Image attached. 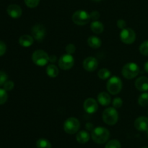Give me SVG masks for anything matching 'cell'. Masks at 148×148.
<instances>
[{
  "instance_id": "6da1fadb",
  "label": "cell",
  "mask_w": 148,
  "mask_h": 148,
  "mask_svg": "<svg viewBox=\"0 0 148 148\" xmlns=\"http://www.w3.org/2000/svg\"><path fill=\"white\" fill-rule=\"evenodd\" d=\"M92 139L97 144H104L108 140L110 137V132L107 129L101 126L95 128L91 133Z\"/></svg>"
},
{
  "instance_id": "7a4b0ae2",
  "label": "cell",
  "mask_w": 148,
  "mask_h": 148,
  "mask_svg": "<svg viewBox=\"0 0 148 148\" xmlns=\"http://www.w3.org/2000/svg\"><path fill=\"white\" fill-rule=\"evenodd\" d=\"M103 120L109 126H114L119 120V113L117 110L113 107H108L103 112Z\"/></svg>"
},
{
  "instance_id": "3957f363",
  "label": "cell",
  "mask_w": 148,
  "mask_h": 148,
  "mask_svg": "<svg viewBox=\"0 0 148 148\" xmlns=\"http://www.w3.org/2000/svg\"><path fill=\"white\" fill-rule=\"evenodd\" d=\"M139 73H140V67L134 62H128L124 65L121 70L123 76L129 80L135 78Z\"/></svg>"
},
{
  "instance_id": "277c9868",
  "label": "cell",
  "mask_w": 148,
  "mask_h": 148,
  "mask_svg": "<svg viewBox=\"0 0 148 148\" xmlns=\"http://www.w3.org/2000/svg\"><path fill=\"white\" fill-rule=\"evenodd\" d=\"M122 81L118 76H113L108 81L106 88L108 92L111 94H119L122 89Z\"/></svg>"
},
{
  "instance_id": "5b68a950",
  "label": "cell",
  "mask_w": 148,
  "mask_h": 148,
  "mask_svg": "<svg viewBox=\"0 0 148 148\" xmlns=\"http://www.w3.org/2000/svg\"><path fill=\"white\" fill-rule=\"evenodd\" d=\"M32 60L38 66H44L49 62V55L43 49H37L32 55Z\"/></svg>"
},
{
  "instance_id": "8992f818",
  "label": "cell",
  "mask_w": 148,
  "mask_h": 148,
  "mask_svg": "<svg viewBox=\"0 0 148 148\" xmlns=\"http://www.w3.org/2000/svg\"><path fill=\"white\" fill-rule=\"evenodd\" d=\"M80 123L76 118L71 117L66 119L64 123V130L66 133L74 134L79 131Z\"/></svg>"
},
{
  "instance_id": "52a82bcc",
  "label": "cell",
  "mask_w": 148,
  "mask_h": 148,
  "mask_svg": "<svg viewBox=\"0 0 148 148\" xmlns=\"http://www.w3.org/2000/svg\"><path fill=\"white\" fill-rule=\"evenodd\" d=\"M90 20V16L86 11L82 10H77L72 15V21L77 26H85Z\"/></svg>"
},
{
  "instance_id": "ba28073f",
  "label": "cell",
  "mask_w": 148,
  "mask_h": 148,
  "mask_svg": "<svg viewBox=\"0 0 148 148\" xmlns=\"http://www.w3.org/2000/svg\"><path fill=\"white\" fill-rule=\"evenodd\" d=\"M120 39L125 44H132L136 40V33L134 30L130 28H125L120 32Z\"/></svg>"
},
{
  "instance_id": "9c48e42d",
  "label": "cell",
  "mask_w": 148,
  "mask_h": 148,
  "mask_svg": "<svg viewBox=\"0 0 148 148\" xmlns=\"http://www.w3.org/2000/svg\"><path fill=\"white\" fill-rule=\"evenodd\" d=\"M75 65V59L72 55L65 54L61 56L59 59V67L62 70L67 71L71 69Z\"/></svg>"
},
{
  "instance_id": "30bf717a",
  "label": "cell",
  "mask_w": 148,
  "mask_h": 148,
  "mask_svg": "<svg viewBox=\"0 0 148 148\" xmlns=\"http://www.w3.org/2000/svg\"><path fill=\"white\" fill-rule=\"evenodd\" d=\"M31 33L34 40L37 41L38 42H41L45 38V36H46V28L42 24L35 25L32 28Z\"/></svg>"
},
{
  "instance_id": "8fae6325",
  "label": "cell",
  "mask_w": 148,
  "mask_h": 148,
  "mask_svg": "<svg viewBox=\"0 0 148 148\" xmlns=\"http://www.w3.org/2000/svg\"><path fill=\"white\" fill-rule=\"evenodd\" d=\"M83 107L85 112H87L89 114H92L98 110V104L95 99L88 98L84 102Z\"/></svg>"
},
{
  "instance_id": "7c38bea8",
  "label": "cell",
  "mask_w": 148,
  "mask_h": 148,
  "mask_svg": "<svg viewBox=\"0 0 148 148\" xmlns=\"http://www.w3.org/2000/svg\"><path fill=\"white\" fill-rule=\"evenodd\" d=\"M98 66V62L93 57H88L83 61V68L85 71L92 72L95 71Z\"/></svg>"
},
{
  "instance_id": "4fadbf2b",
  "label": "cell",
  "mask_w": 148,
  "mask_h": 148,
  "mask_svg": "<svg viewBox=\"0 0 148 148\" xmlns=\"http://www.w3.org/2000/svg\"><path fill=\"white\" fill-rule=\"evenodd\" d=\"M134 127L140 131H148V118L145 116H140L134 121Z\"/></svg>"
},
{
  "instance_id": "5bb4252c",
  "label": "cell",
  "mask_w": 148,
  "mask_h": 148,
  "mask_svg": "<svg viewBox=\"0 0 148 148\" xmlns=\"http://www.w3.org/2000/svg\"><path fill=\"white\" fill-rule=\"evenodd\" d=\"M7 14L12 18H19L23 14V10L21 7L17 4H10L7 9Z\"/></svg>"
},
{
  "instance_id": "9a60e30c",
  "label": "cell",
  "mask_w": 148,
  "mask_h": 148,
  "mask_svg": "<svg viewBox=\"0 0 148 148\" xmlns=\"http://www.w3.org/2000/svg\"><path fill=\"white\" fill-rule=\"evenodd\" d=\"M135 87L140 91H148V78L146 76H141L135 81Z\"/></svg>"
},
{
  "instance_id": "2e32d148",
  "label": "cell",
  "mask_w": 148,
  "mask_h": 148,
  "mask_svg": "<svg viewBox=\"0 0 148 148\" xmlns=\"http://www.w3.org/2000/svg\"><path fill=\"white\" fill-rule=\"evenodd\" d=\"M33 42H34V39L33 36L27 34L23 35L19 39V44L23 47H29L32 46Z\"/></svg>"
},
{
  "instance_id": "e0dca14e",
  "label": "cell",
  "mask_w": 148,
  "mask_h": 148,
  "mask_svg": "<svg viewBox=\"0 0 148 148\" xmlns=\"http://www.w3.org/2000/svg\"><path fill=\"white\" fill-rule=\"evenodd\" d=\"M111 96L107 92H101L98 95V102L103 106H107L111 103Z\"/></svg>"
},
{
  "instance_id": "ac0fdd59",
  "label": "cell",
  "mask_w": 148,
  "mask_h": 148,
  "mask_svg": "<svg viewBox=\"0 0 148 148\" xmlns=\"http://www.w3.org/2000/svg\"><path fill=\"white\" fill-rule=\"evenodd\" d=\"M90 29L95 34H101L104 30V26L101 22L94 20L90 23Z\"/></svg>"
},
{
  "instance_id": "d6986e66",
  "label": "cell",
  "mask_w": 148,
  "mask_h": 148,
  "mask_svg": "<svg viewBox=\"0 0 148 148\" xmlns=\"http://www.w3.org/2000/svg\"><path fill=\"white\" fill-rule=\"evenodd\" d=\"M90 139L89 133L86 131H78L76 135V139L79 143L80 144H85L88 142Z\"/></svg>"
},
{
  "instance_id": "ffe728a7",
  "label": "cell",
  "mask_w": 148,
  "mask_h": 148,
  "mask_svg": "<svg viewBox=\"0 0 148 148\" xmlns=\"http://www.w3.org/2000/svg\"><path fill=\"white\" fill-rule=\"evenodd\" d=\"M88 44L90 47L93 48V49H98L102 44V41L100 39V38L95 36H91L88 39Z\"/></svg>"
},
{
  "instance_id": "44dd1931",
  "label": "cell",
  "mask_w": 148,
  "mask_h": 148,
  "mask_svg": "<svg viewBox=\"0 0 148 148\" xmlns=\"http://www.w3.org/2000/svg\"><path fill=\"white\" fill-rule=\"evenodd\" d=\"M46 73L51 78H56L59 75V68L53 64H50L46 68Z\"/></svg>"
},
{
  "instance_id": "7402d4cb",
  "label": "cell",
  "mask_w": 148,
  "mask_h": 148,
  "mask_svg": "<svg viewBox=\"0 0 148 148\" xmlns=\"http://www.w3.org/2000/svg\"><path fill=\"white\" fill-rule=\"evenodd\" d=\"M36 147L37 148H51V144L48 139L41 138L39 139L36 142Z\"/></svg>"
},
{
  "instance_id": "603a6c76",
  "label": "cell",
  "mask_w": 148,
  "mask_h": 148,
  "mask_svg": "<svg viewBox=\"0 0 148 148\" xmlns=\"http://www.w3.org/2000/svg\"><path fill=\"white\" fill-rule=\"evenodd\" d=\"M138 104L142 107L148 106V93L144 92L138 98Z\"/></svg>"
},
{
  "instance_id": "cb8c5ba5",
  "label": "cell",
  "mask_w": 148,
  "mask_h": 148,
  "mask_svg": "<svg viewBox=\"0 0 148 148\" xmlns=\"http://www.w3.org/2000/svg\"><path fill=\"white\" fill-rule=\"evenodd\" d=\"M110 75H111V71L106 68H101L98 72V76L102 80L108 79Z\"/></svg>"
},
{
  "instance_id": "d4e9b609",
  "label": "cell",
  "mask_w": 148,
  "mask_h": 148,
  "mask_svg": "<svg viewBox=\"0 0 148 148\" xmlns=\"http://www.w3.org/2000/svg\"><path fill=\"white\" fill-rule=\"evenodd\" d=\"M105 148H121V145L119 140L112 139V140H110L107 142Z\"/></svg>"
},
{
  "instance_id": "484cf974",
  "label": "cell",
  "mask_w": 148,
  "mask_h": 148,
  "mask_svg": "<svg viewBox=\"0 0 148 148\" xmlns=\"http://www.w3.org/2000/svg\"><path fill=\"white\" fill-rule=\"evenodd\" d=\"M139 49H140V52L142 55L148 57V40L143 42L140 44Z\"/></svg>"
},
{
  "instance_id": "4316f807",
  "label": "cell",
  "mask_w": 148,
  "mask_h": 148,
  "mask_svg": "<svg viewBox=\"0 0 148 148\" xmlns=\"http://www.w3.org/2000/svg\"><path fill=\"white\" fill-rule=\"evenodd\" d=\"M8 98V94L7 91L4 89H0V104H3L7 102Z\"/></svg>"
},
{
  "instance_id": "83f0119b",
  "label": "cell",
  "mask_w": 148,
  "mask_h": 148,
  "mask_svg": "<svg viewBox=\"0 0 148 148\" xmlns=\"http://www.w3.org/2000/svg\"><path fill=\"white\" fill-rule=\"evenodd\" d=\"M26 6L30 8H35L38 5L40 0H24Z\"/></svg>"
},
{
  "instance_id": "f1b7e54d",
  "label": "cell",
  "mask_w": 148,
  "mask_h": 148,
  "mask_svg": "<svg viewBox=\"0 0 148 148\" xmlns=\"http://www.w3.org/2000/svg\"><path fill=\"white\" fill-rule=\"evenodd\" d=\"M112 104L114 108H119V107L122 106L123 100L120 97H116V98L113 100Z\"/></svg>"
},
{
  "instance_id": "f546056e",
  "label": "cell",
  "mask_w": 148,
  "mask_h": 148,
  "mask_svg": "<svg viewBox=\"0 0 148 148\" xmlns=\"http://www.w3.org/2000/svg\"><path fill=\"white\" fill-rule=\"evenodd\" d=\"M3 86H4V89H5L7 91H11V90H12L13 88H14V84L13 81H8V80H7V81L4 83Z\"/></svg>"
},
{
  "instance_id": "4dcf8cb0",
  "label": "cell",
  "mask_w": 148,
  "mask_h": 148,
  "mask_svg": "<svg viewBox=\"0 0 148 148\" xmlns=\"http://www.w3.org/2000/svg\"><path fill=\"white\" fill-rule=\"evenodd\" d=\"M8 79V75L4 71H0V86L4 85V83Z\"/></svg>"
},
{
  "instance_id": "1f68e13d",
  "label": "cell",
  "mask_w": 148,
  "mask_h": 148,
  "mask_svg": "<svg viewBox=\"0 0 148 148\" xmlns=\"http://www.w3.org/2000/svg\"><path fill=\"white\" fill-rule=\"evenodd\" d=\"M66 54H69V55H72L75 52L76 50V47H75V45L73 44H69L67 46H66Z\"/></svg>"
},
{
  "instance_id": "d6a6232c",
  "label": "cell",
  "mask_w": 148,
  "mask_h": 148,
  "mask_svg": "<svg viewBox=\"0 0 148 148\" xmlns=\"http://www.w3.org/2000/svg\"><path fill=\"white\" fill-rule=\"evenodd\" d=\"M7 51V45L4 42L0 41V57L4 55Z\"/></svg>"
},
{
  "instance_id": "836d02e7",
  "label": "cell",
  "mask_w": 148,
  "mask_h": 148,
  "mask_svg": "<svg viewBox=\"0 0 148 148\" xmlns=\"http://www.w3.org/2000/svg\"><path fill=\"white\" fill-rule=\"evenodd\" d=\"M116 24H117V27H118L119 28L121 29V30L124 28H125L126 26H127L126 21L124 20H123V19H119V20H118Z\"/></svg>"
},
{
  "instance_id": "e575fe53",
  "label": "cell",
  "mask_w": 148,
  "mask_h": 148,
  "mask_svg": "<svg viewBox=\"0 0 148 148\" xmlns=\"http://www.w3.org/2000/svg\"><path fill=\"white\" fill-rule=\"evenodd\" d=\"M90 19L93 20V21L94 20H98V19L100 17V13L98 11H92L90 14Z\"/></svg>"
},
{
  "instance_id": "d590c367",
  "label": "cell",
  "mask_w": 148,
  "mask_h": 148,
  "mask_svg": "<svg viewBox=\"0 0 148 148\" xmlns=\"http://www.w3.org/2000/svg\"><path fill=\"white\" fill-rule=\"evenodd\" d=\"M56 59H57V58H56V57L54 55H52L49 56V62H51V63H54V62H56Z\"/></svg>"
},
{
  "instance_id": "8d00e7d4",
  "label": "cell",
  "mask_w": 148,
  "mask_h": 148,
  "mask_svg": "<svg viewBox=\"0 0 148 148\" xmlns=\"http://www.w3.org/2000/svg\"><path fill=\"white\" fill-rule=\"evenodd\" d=\"M144 69H145V71L146 72H147L148 73V61H147V62H146L145 63Z\"/></svg>"
},
{
  "instance_id": "74e56055",
  "label": "cell",
  "mask_w": 148,
  "mask_h": 148,
  "mask_svg": "<svg viewBox=\"0 0 148 148\" xmlns=\"http://www.w3.org/2000/svg\"><path fill=\"white\" fill-rule=\"evenodd\" d=\"M92 1H95V2H98V1H101V0H92Z\"/></svg>"
},
{
  "instance_id": "f35d334b",
  "label": "cell",
  "mask_w": 148,
  "mask_h": 148,
  "mask_svg": "<svg viewBox=\"0 0 148 148\" xmlns=\"http://www.w3.org/2000/svg\"><path fill=\"white\" fill-rule=\"evenodd\" d=\"M147 138H148V131H147Z\"/></svg>"
},
{
  "instance_id": "ab89813d",
  "label": "cell",
  "mask_w": 148,
  "mask_h": 148,
  "mask_svg": "<svg viewBox=\"0 0 148 148\" xmlns=\"http://www.w3.org/2000/svg\"><path fill=\"white\" fill-rule=\"evenodd\" d=\"M143 148H148V147H143Z\"/></svg>"
}]
</instances>
